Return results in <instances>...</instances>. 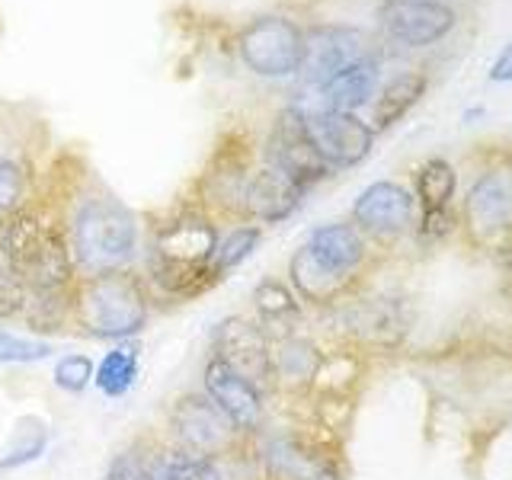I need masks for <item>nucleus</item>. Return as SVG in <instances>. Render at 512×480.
Listing matches in <instances>:
<instances>
[{
  "label": "nucleus",
  "instance_id": "1",
  "mask_svg": "<svg viewBox=\"0 0 512 480\" xmlns=\"http://www.w3.org/2000/svg\"><path fill=\"white\" fill-rule=\"evenodd\" d=\"M221 231L224 224L208 215L196 196L176 202L154 224H144V253L138 269L151 288L154 304L196 301L224 282L212 269Z\"/></svg>",
  "mask_w": 512,
  "mask_h": 480
},
{
  "label": "nucleus",
  "instance_id": "2",
  "mask_svg": "<svg viewBox=\"0 0 512 480\" xmlns=\"http://www.w3.org/2000/svg\"><path fill=\"white\" fill-rule=\"evenodd\" d=\"M52 192L61 202L74 269L80 279L141 266V218L90 167H84V173H77L71 183L52 186Z\"/></svg>",
  "mask_w": 512,
  "mask_h": 480
},
{
  "label": "nucleus",
  "instance_id": "3",
  "mask_svg": "<svg viewBox=\"0 0 512 480\" xmlns=\"http://www.w3.org/2000/svg\"><path fill=\"white\" fill-rule=\"evenodd\" d=\"M0 260L29 295H64L80 279L61 202L52 189H42V180L36 199L0 228Z\"/></svg>",
  "mask_w": 512,
  "mask_h": 480
},
{
  "label": "nucleus",
  "instance_id": "4",
  "mask_svg": "<svg viewBox=\"0 0 512 480\" xmlns=\"http://www.w3.org/2000/svg\"><path fill=\"white\" fill-rule=\"evenodd\" d=\"M372 263L368 237L352 221H330L308 234L288 260V285L301 304L333 308L352 295Z\"/></svg>",
  "mask_w": 512,
  "mask_h": 480
},
{
  "label": "nucleus",
  "instance_id": "5",
  "mask_svg": "<svg viewBox=\"0 0 512 480\" xmlns=\"http://www.w3.org/2000/svg\"><path fill=\"white\" fill-rule=\"evenodd\" d=\"M151 288L141 269H119L77 279L71 288V336L100 343L138 340L154 314Z\"/></svg>",
  "mask_w": 512,
  "mask_h": 480
},
{
  "label": "nucleus",
  "instance_id": "6",
  "mask_svg": "<svg viewBox=\"0 0 512 480\" xmlns=\"http://www.w3.org/2000/svg\"><path fill=\"white\" fill-rule=\"evenodd\" d=\"M160 432L173 448L215 461H228L250 439L237 432V426L205 397L202 388H186L170 400Z\"/></svg>",
  "mask_w": 512,
  "mask_h": 480
},
{
  "label": "nucleus",
  "instance_id": "7",
  "mask_svg": "<svg viewBox=\"0 0 512 480\" xmlns=\"http://www.w3.org/2000/svg\"><path fill=\"white\" fill-rule=\"evenodd\" d=\"M304 52V29L279 13H266L250 20L237 36V55L256 77L282 80L298 77Z\"/></svg>",
  "mask_w": 512,
  "mask_h": 480
},
{
  "label": "nucleus",
  "instance_id": "8",
  "mask_svg": "<svg viewBox=\"0 0 512 480\" xmlns=\"http://www.w3.org/2000/svg\"><path fill=\"white\" fill-rule=\"evenodd\" d=\"M208 356L221 359L240 378L253 381L266 397L272 394V340L250 314H228L215 327Z\"/></svg>",
  "mask_w": 512,
  "mask_h": 480
},
{
  "label": "nucleus",
  "instance_id": "9",
  "mask_svg": "<svg viewBox=\"0 0 512 480\" xmlns=\"http://www.w3.org/2000/svg\"><path fill=\"white\" fill-rule=\"evenodd\" d=\"M461 221L484 247H500L512 237V167L484 170L464 196Z\"/></svg>",
  "mask_w": 512,
  "mask_h": 480
},
{
  "label": "nucleus",
  "instance_id": "10",
  "mask_svg": "<svg viewBox=\"0 0 512 480\" xmlns=\"http://www.w3.org/2000/svg\"><path fill=\"white\" fill-rule=\"evenodd\" d=\"M304 132L314 151L330 170H349L362 164L375 148V128L362 122L356 112H327V109H301Z\"/></svg>",
  "mask_w": 512,
  "mask_h": 480
},
{
  "label": "nucleus",
  "instance_id": "11",
  "mask_svg": "<svg viewBox=\"0 0 512 480\" xmlns=\"http://www.w3.org/2000/svg\"><path fill=\"white\" fill-rule=\"evenodd\" d=\"M368 42L359 29L352 26H314L304 32V52H301V68H298V80L301 87L314 93L333 80L340 71H346L349 64H356L362 58H368Z\"/></svg>",
  "mask_w": 512,
  "mask_h": 480
},
{
  "label": "nucleus",
  "instance_id": "12",
  "mask_svg": "<svg viewBox=\"0 0 512 480\" xmlns=\"http://www.w3.org/2000/svg\"><path fill=\"white\" fill-rule=\"evenodd\" d=\"M263 160H269L272 167H279L285 176H292V180L308 192L333 173L314 151L308 132H304V116L298 106L282 109L276 122H272L269 138L263 144Z\"/></svg>",
  "mask_w": 512,
  "mask_h": 480
},
{
  "label": "nucleus",
  "instance_id": "13",
  "mask_svg": "<svg viewBox=\"0 0 512 480\" xmlns=\"http://www.w3.org/2000/svg\"><path fill=\"white\" fill-rule=\"evenodd\" d=\"M378 26L394 45L429 48L458 26V13L436 0H384L378 7Z\"/></svg>",
  "mask_w": 512,
  "mask_h": 480
},
{
  "label": "nucleus",
  "instance_id": "14",
  "mask_svg": "<svg viewBox=\"0 0 512 480\" xmlns=\"http://www.w3.org/2000/svg\"><path fill=\"white\" fill-rule=\"evenodd\" d=\"M202 391L237 426V432L256 436L266 429V394L215 356H205L202 362Z\"/></svg>",
  "mask_w": 512,
  "mask_h": 480
},
{
  "label": "nucleus",
  "instance_id": "15",
  "mask_svg": "<svg viewBox=\"0 0 512 480\" xmlns=\"http://www.w3.org/2000/svg\"><path fill=\"white\" fill-rule=\"evenodd\" d=\"M352 224L375 240H397L416 228V199L407 186L378 180L365 186L352 202Z\"/></svg>",
  "mask_w": 512,
  "mask_h": 480
},
{
  "label": "nucleus",
  "instance_id": "16",
  "mask_svg": "<svg viewBox=\"0 0 512 480\" xmlns=\"http://www.w3.org/2000/svg\"><path fill=\"white\" fill-rule=\"evenodd\" d=\"M308 189H301L292 176H285L269 160H260L244 192V221L247 224H279L301 205Z\"/></svg>",
  "mask_w": 512,
  "mask_h": 480
},
{
  "label": "nucleus",
  "instance_id": "17",
  "mask_svg": "<svg viewBox=\"0 0 512 480\" xmlns=\"http://www.w3.org/2000/svg\"><path fill=\"white\" fill-rule=\"evenodd\" d=\"M250 301H253L250 317L263 327V333L272 343H279V340H285V336L298 333L304 308H301L298 295L292 292V285H288L285 279H276V276L260 279L250 292Z\"/></svg>",
  "mask_w": 512,
  "mask_h": 480
},
{
  "label": "nucleus",
  "instance_id": "18",
  "mask_svg": "<svg viewBox=\"0 0 512 480\" xmlns=\"http://www.w3.org/2000/svg\"><path fill=\"white\" fill-rule=\"evenodd\" d=\"M378 61L368 55L356 64H349L346 71H340L333 80H327L324 87L314 90L311 106L298 109H327V112H356L365 103H372V96L378 93Z\"/></svg>",
  "mask_w": 512,
  "mask_h": 480
},
{
  "label": "nucleus",
  "instance_id": "19",
  "mask_svg": "<svg viewBox=\"0 0 512 480\" xmlns=\"http://www.w3.org/2000/svg\"><path fill=\"white\" fill-rule=\"evenodd\" d=\"M320 362L324 352L298 333L272 343V394H308Z\"/></svg>",
  "mask_w": 512,
  "mask_h": 480
},
{
  "label": "nucleus",
  "instance_id": "20",
  "mask_svg": "<svg viewBox=\"0 0 512 480\" xmlns=\"http://www.w3.org/2000/svg\"><path fill=\"white\" fill-rule=\"evenodd\" d=\"M39 173L23 148H0V228L36 199Z\"/></svg>",
  "mask_w": 512,
  "mask_h": 480
},
{
  "label": "nucleus",
  "instance_id": "21",
  "mask_svg": "<svg viewBox=\"0 0 512 480\" xmlns=\"http://www.w3.org/2000/svg\"><path fill=\"white\" fill-rule=\"evenodd\" d=\"M164 432L160 429H144L132 442H125L100 480H160V455H164Z\"/></svg>",
  "mask_w": 512,
  "mask_h": 480
},
{
  "label": "nucleus",
  "instance_id": "22",
  "mask_svg": "<svg viewBox=\"0 0 512 480\" xmlns=\"http://www.w3.org/2000/svg\"><path fill=\"white\" fill-rule=\"evenodd\" d=\"M426 90H429V77L423 71H400L397 77H391L388 84L375 93V103H372L375 135L394 128L416 103L423 100Z\"/></svg>",
  "mask_w": 512,
  "mask_h": 480
},
{
  "label": "nucleus",
  "instance_id": "23",
  "mask_svg": "<svg viewBox=\"0 0 512 480\" xmlns=\"http://www.w3.org/2000/svg\"><path fill=\"white\" fill-rule=\"evenodd\" d=\"M138 372H141V346L138 340H122L96 365L93 384L106 400H119L135 388Z\"/></svg>",
  "mask_w": 512,
  "mask_h": 480
},
{
  "label": "nucleus",
  "instance_id": "24",
  "mask_svg": "<svg viewBox=\"0 0 512 480\" xmlns=\"http://www.w3.org/2000/svg\"><path fill=\"white\" fill-rule=\"evenodd\" d=\"M455 189H458V173L442 157H429L426 164L416 170L413 199H416V205H420V212H439V208H452Z\"/></svg>",
  "mask_w": 512,
  "mask_h": 480
},
{
  "label": "nucleus",
  "instance_id": "25",
  "mask_svg": "<svg viewBox=\"0 0 512 480\" xmlns=\"http://www.w3.org/2000/svg\"><path fill=\"white\" fill-rule=\"evenodd\" d=\"M263 240V228L260 224H228L218 237V247L212 256V269L221 279H228L231 272L247 260V256L260 247Z\"/></svg>",
  "mask_w": 512,
  "mask_h": 480
},
{
  "label": "nucleus",
  "instance_id": "26",
  "mask_svg": "<svg viewBox=\"0 0 512 480\" xmlns=\"http://www.w3.org/2000/svg\"><path fill=\"white\" fill-rule=\"evenodd\" d=\"M160 480H228V474H224V461L189 455L167 442L160 455Z\"/></svg>",
  "mask_w": 512,
  "mask_h": 480
},
{
  "label": "nucleus",
  "instance_id": "27",
  "mask_svg": "<svg viewBox=\"0 0 512 480\" xmlns=\"http://www.w3.org/2000/svg\"><path fill=\"white\" fill-rule=\"evenodd\" d=\"M55 352L52 340H36V336H20L0 327V365H29L42 362Z\"/></svg>",
  "mask_w": 512,
  "mask_h": 480
},
{
  "label": "nucleus",
  "instance_id": "28",
  "mask_svg": "<svg viewBox=\"0 0 512 480\" xmlns=\"http://www.w3.org/2000/svg\"><path fill=\"white\" fill-rule=\"evenodd\" d=\"M93 372L96 365L90 356L84 352H68V356H61L55 362V388L64 391V394H84L90 384H93Z\"/></svg>",
  "mask_w": 512,
  "mask_h": 480
},
{
  "label": "nucleus",
  "instance_id": "29",
  "mask_svg": "<svg viewBox=\"0 0 512 480\" xmlns=\"http://www.w3.org/2000/svg\"><path fill=\"white\" fill-rule=\"evenodd\" d=\"M26 308H29V288L4 266V260H0V324L23 320Z\"/></svg>",
  "mask_w": 512,
  "mask_h": 480
},
{
  "label": "nucleus",
  "instance_id": "30",
  "mask_svg": "<svg viewBox=\"0 0 512 480\" xmlns=\"http://www.w3.org/2000/svg\"><path fill=\"white\" fill-rule=\"evenodd\" d=\"M458 228V215L452 208H439V212H420V221H416V231L426 240H442Z\"/></svg>",
  "mask_w": 512,
  "mask_h": 480
},
{
  "label": "nucleus",
  "instance_id": "31",
  "mask_svg": "<svg viewBox=\"0 0 512 480\" xmlns=\"http://www.w3.org/2000/svg\"><path fill=\"white\" fill-rule=\"evenodd\" d=\"M487 77L493 80V84H512V42L500 48V55L493 58Z\"/></svg>",
  "mask_w": 512,
  "mask_h": 480
},
{
  "label": "nucleus",
  "instance_id": "32",
  "mask_svg": "<svg viewBox=\"0 0 512 480\" xmlns=\"http://www.w3.org/2000/svg\"><path fill=\"white\" fill-rule=\"evenodd\" d=\"M477 116H484V109H468L464 112V122H474Z\"/></svg>",
  "mask_w": 512,
  "mask_h": 480
},
{
  "label": "nucleus",
  "instance_id": "33",
  "mask_svg": "<svg viewBox=\"0 0 512 480\" xmlns=\"http://www.w3.org/2000/svg\"><path fill=\"white\" fill-rule=\"evenodd\" d=\"M436 4H448V0H436ZM448 7H452V4H448Z\"/></svg>",
  "mask_w": 512,
  "mask_h": 480
}]
</instances>
